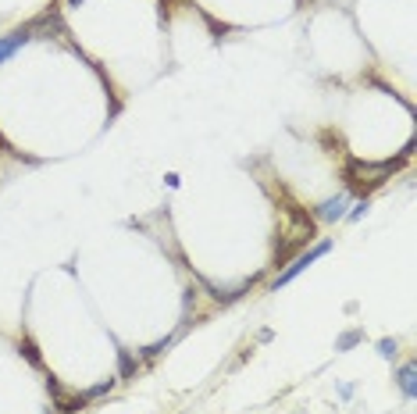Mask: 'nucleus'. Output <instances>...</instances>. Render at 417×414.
I'll return each mask as SVG.
<instances>
[{
  "instance_id": "5",
  "label": "nucleus",
  "mask_w": 417,
  "mask_h": 414,
  "mask_svg": "<svg viewBox=\"0 0 417 414\" xmlns=\"http://www.w3.org/2000/svg\"><path fill=\"white\" fill-rule=\"evenodd\" d=\"M400 386H403L407 397H414V364H407V368L400 371Z\"/></svg>"
},
{
  "instance_id": "2",
  "label": "nucleus",
  "mask_w": 417,
  "mask_h": 414,
  "mask_svg": "<svg viewBox=\"0 0 417 414\" xmlns=\"http://www.w3.org/2000/svg\"><path fill=\"white\" fill-rule=\"evenodd\" d=\"M328 246H332V243H318V246H314V250H310V254H300V257H296V261H293V264H289V268H285V272H282V275L275 279V286H285L289 279H296V275L303 272V268H307V264H314V261H318L321 254H328Z\"/></svg>"
},
{
  "instance_id": "8",
  "label": "nucleus",
  "mask_w": 417,
  "mask_h": 414,
  "mask_svg": "<svg viewBox=\"0 0 417 414\" xmlns=\"http://www.w3.org/2000/svg\"><path fill=\"white\" fill-rule=\"evenodd\" d=\"M378 350H382V357H392V354H396V343L382 339V343H378Z\"/></svg>"
},
{
  "instance_id": "3",
  "label": "nucleus",
  "mask_w": 417,
  "mask_h": 414,
  "mask_svg": "<svg viewBox=\"0 0 417 414\" xmlns=\"http://www.w3.org/2000/svg\"><path fill=\"white\" fill-rule=\"evenodd\" d=\"M26 39H29V29H22V32H11V36H4V39H0V65H4V61L18 50V47H22L26 43Z\"/></svg>"
},
{
  "instance_id": "9",
  "label": "nucleus",
  "mask_w": 417,
  "mask_h": 414,
  "mask_svg": "<svg viewBox=\"0 0 417 414\" xmlns=\"http://www.w3.org/2000/svg\"><path fill=\"white\" fill-rule=\"evenodd\" d=\"M68 4H72V8H79V4H82V0H68Z\"/></svg>"
},
{
  "instance_id": "4",
  "label": "nucleus",
  "mask_w": 417,
  "mask_h": 414,
  "mask_svg": "<svg viewBox=\"0 0 417 414\" xmlns=\"http://www.w3.org/2000/svg\"><path fill=\"white\" fill-rule=\"evenodd\" d=\"M343 215H346V197L325 200V204L318 207V218H325V221H336V218H343Z\"/></svg>"
},
{
  "instance_id": "1",
  "label": "nucleus",
  "mask_w": 417,
  "mask_h": 414,
  "mask_svg": "<svg viewBox=\"0 0 417 414\" xmlns=\"http://www.w3.org/2000/svg\"><path fill=\"white\" fill-rule=\"evenodd\" d=\"M392 172H396V164H360V161H353L346 175H349V182H360L364 175H367V182H382Z\"/></svg>"
},
{
  "instance_id": "7",
  "label": "nucleus",
  "mask_w": 417,
  "mask_h": 414,
  "mask_svg": "<svg viewBox=\"0 0 417 414\" xmlns=\"http://www.w3.org/2000/svg\"><path fill=\"white\" fill-rule=\"evenodd\" d=\"M132 371H136V364H132V357H129V354H125V350H121V375H132Z\"/></svg>"
},
{
  "instance_id": "6",
  "label": "nucleus",
  "mask_w": 417,
  "mask_h": 414,
  "mask_svg": "<svg viewBox=\"0 0 417 414\" xmlns=\"http://www.w3.org/2000/svg\"><path fill=\"white\" fill-rule=\"evenodd\" d=\"M353 343H360V333H346V336L339 339V350H349Z\"/></svg>"
}]
</instances>
